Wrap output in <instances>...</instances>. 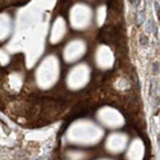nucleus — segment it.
Listing matches in <instances>:
<instances>
[{
	"label": "nucleus",
	"instance_id": "nucleus-7",
	"mask_svg": "<svg viewBox=\"0 0 160 160\" xmlns=\"http://www.w3.org/2000/svg\"><path fill=\"white\" fill-rule=\"evenodd\" d=\"M129 138L123 132H113L105 140V150L112 155L122 154L128 146Z\"/></svg>",
	"mask_w": 160,
	"mask_h": 160
},
{
	"label": "nucleus",
	"instance_id": "nucleus-13",
	"mask_svg": "<svg viewBox=\"0 0 160 160\" xmlns=\"http://www.w3.org/2000/svg\"><path fill=\"white\" fill-rule=\"evenodd\" d=\"M105 19H106V7L101 5L96 10V23H98V26H102Z\"/></svg>",
	"mask_w": 160,
	"mask_h": 160
},
{
	"label": "nucleus",
	"instance_id": "nucleus-4",
	"mask_svg": "<svg viewBox=\"0 0 160 160\" xmlns=\"http://www.w3.org/2000/svg\"><path fill=\"white\" fill-rule=\"evenodd\" d=\"M91 78V68L86 63H78L68 72L65 78L67 87L72 91H78L86 87Z\"/></svg>",
	"mask_w": 160,
	"mask_h": 160
},
{
	"label": "nucleus",
	"instance_id": "nucleus-12",
	"mask_svg": "<svg viewBox=\"0 0 160 160\" xmlns=\"http://www.w3.org/2000/svg\"><path fill=\"white\" fill-rule=\"evenodd\" d=\"M88 158V152L79 151V150H71L65 154L67 160H86Z\"/></svg>",
	"mask_w": 160,
	"mask_h": 160
},
{
	"label": "nucleus",
	"instance_id": "nucleus-2",
	"mask_svg": "<svg viewBox=\"0 0 160 160\" xmlns=\"http://www.w3.org/2000/svg\"><path fill=\"white\" fill-rule=\"evenodd\" d=\"M60 76V64L57 55H48L42 59L35 72V81L38 88L49 90L54 86Z\"/></svg>",
	"mask_w": 160,
	"mask_h": 160
},
{
	"label": "nucleus",
	"instance_id": "nucleus-8",
	"mask_svg": "<svg viewBox=\"0 0 160 160\" xmlns=\"http://www.w3.org/2000/svg\"><path fill=\"white\" fill-rule=\"evenodd\" d=\"M95 64L99 69L108 71L114 65V52L106 45H100L95 52Z\"/></svg>",
	"mask_w": 160,
	"mask_h": 160
},
{
	"label": "nucleus",
	"instance_id": "nucleus-10",
	"mask_svg": "<svg viewBox=\"0 0 160 160\" xmlns=\"http://www.w3.org/2000/svg\"><path fill=\"white\" fill-rule=\"evenodd\" d=\"M67 35V23L64 18L58 17L55 22L52 23V27L50 31V42L51 44H59Z\"/></svg>",
	"mask_w": 160,
	"mask_h": 160
},
{
	"label": "nucleus",
	"instance_id": "nucleus-3",
	"mask_svg": "<svg viewBox=\"0 0 160 160\" xmlns=\"http://www.w3.org/2000/svg\"><path fill=\"white\" fill-rule=\"evenodd\" d=\"M94 18V13L91 8L85 3H76L69 10V23L72 28L77 31L87 30Z\"/></svg>",
	"mask_w": 160,
	"mask_h": 160
},
{
	"label": "nucleus",
	"instance_id": "nucleus-14",
	"mask_svg": "<svg viewBox=\"0 0 160 160\" xmlns=\"http://www.w3.org/2000/svg\"><path fill=\"white\" fill-rule=\"evenodd\" d=\"M98 160H112V159H98Z\"/></svg>",
	"mask_w": 160,
	"mask_h": 160
},
{
	"label": "nucleus",
	"instance_id": "nucleus-5",
	"mask_svg": "<svg viewBox=\"0 0 160 160\" xmlns=\"http://www.w3.org/2000/svg\"><path fill=\"white\" fill-rule=\"evenodd\" d=\"M96 119L102 127L109 129L122 128L126 122L122 113L117 110L115 108H112V106H102V108H100L96 113Z\"/></svg>",
	"mask_w": 160,
	"mask_h": 160
},
{
	"label": "nucleus",
	"instance_id": "nucleus-1",
	"mask_svg": "<svg viewBox=\"0 0 160 160\" xmlns=\"http://www.w3.org/2000/svg\"><path fill=\"white\" fill-rule=\"evenodd\" d=\"M104 137V129L100 124L90 119H78L65 132V141L69 145L90 148L98 145Z\"/></svg>",
	"mask_w": 160,
	"mask_h": 160
},
{
	"label": "nucleus",
	"instance_id": "nucleus-11",
	"mask_svg": "<svg viewBox=\"0 0 160 160\" xmlns=\"http://www.w3.org/2000/svg\"><path fill=\"white\" fill-rule=\"evenodd\" d=\"M9 33H10V19L8 16L3 14L0 17V40L7 38Z\"/></svg>",
	"mask_w": 160,
	"mask_h": 160
},
{
	"label": "nucleus",
	"instance_id": "nucleus-9",
	"mask_svg": "<svg viewBox=\"0 0 160 160\" xmlns=\"http://www.w3.org/2000/svg\"><path fill=\"white\" fill-rule=\"evenodd\" d=\"M126 151V160H143L145 158V145L141 138H133L128 142Z\"/></svg>",
	"mask_w": 160,
	"mask_h": 160
},
{
	"label": "nucleus",
	"instance_id": "nucleus-6",
	"mask_svg": "<svg viewBox=\"0 0 160 160\" xmlns=\"http://www.w3.org/2000/svg\"><path fill=\"white\" fill-rule=\"evenodd\" d=\"M87 51V45L83 40L81 38H74L65 45L63 50V58L65 63H76L79 59H82Z\"/></svg>",
	"mask_w": 160,
	"mask_h": 160
}]
</instances>
